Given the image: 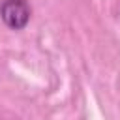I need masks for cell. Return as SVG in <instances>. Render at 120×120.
Instances as JSON below:
<instances>
[{"instance_id": "1", "label": "cell", "mask_w": 120, "mask_h": 120, "mask_svg": "<svg viewBox=\"0 0 120 120\" xmlns=\"http://www.w3.org/2000/svg\"><path fill=\"white\" fill-rule=\"evenodd\" d=\"M0 17L11 30H21L30 21V6L26 0H2Z\"/></svg>"}]
</instances>
